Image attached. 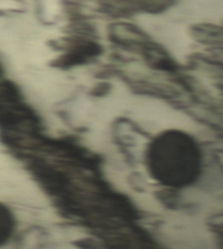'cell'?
I'll use <instances>...</instances> for the list:
<instances>
[{"label": "cell", "instance_id": "obj_1", "mask_svg": "<svg viewBox=\"0 0 223 249\" xmlns=\"http://www.w3.org/2000/svg\"><path fill=\"white\" fill-rule=\"evenodd\" d=\"M37 17L45 23H55L64 13L63 0H35Z\"/></svg>", "mask_w": 223, "mask_h": 249}, {"label": "cell", "instance_id": "obj_2", "mask_svg": "<svg viewBox=\"0 0 223 249\" xmlns=\"http://www.w3.org/2000/svg\"><path fill=\"white\" fill-rule=\"evenodd\" d=\"M24 8L22 0H0V16L22 13Z\"/></svg>", "mask_w": 223, "mask_h": 249}]
</instances>
